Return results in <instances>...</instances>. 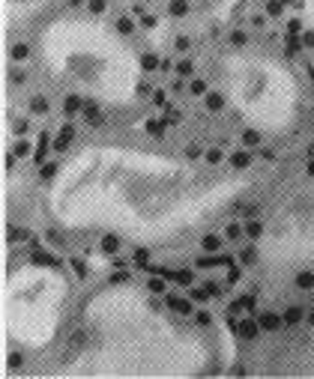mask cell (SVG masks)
<instances>
[{
	"label": "cell",
	"mask_w": 314,
	"mask_h": 379,
	"mask_svg": "<svg viewBox=\"0 0 314 379\" xmlns=\"http://www.w3.org/2000/svg\"><path fill=\"white\" fill-rule=\"evenodd\" d=\"M186 155H189V158H201V155H207V152H204V143H201V140H192V143L186 146Z\"/></svg>",
	"instance_id": "cell-27"
},
{
	"label": "cell",
	"mask_w": 314,
	"mask_h": 379,
	"mask_svg": "<svg viewBox=\"0 0 314 379\" xmlns=\"http://www.w3.org/2000/svg\"><path fill=\"white\" fill-rule=\"evenodd\" d=\"M204 105H207L210 111H222V108H225V99H222V93H207V96H204Z\"/></svg>",
	"instance_id": "cell-12"
},
{
	"label": "cell",
	"mask_w": 314,
	"mask_h": 379,
	"mask_svg": "<svg viewBox=\"0 0 314 379\" xmlns=\"http://www.w3.org/2000/svg\"><path fill=\"white\" fill-rule=\"evenodd\" d=\"M195 320H198V326H210V323H213L210 311H198V317H195Z\"/></svg>",
	"instance_id": "cell-46"
},
{
	"label": "cell",
	"mask_w": 314,
	"mask_h": 379,
	"mask_svg": "<svg viewBox=\"0 0 314 379\" xmlns=\"http://www.w3.org/2000/svg\"><path fill=\"white\" fill-rule=\"evenodd\" d=\"M27 57H30V45H27V42H18V45H12V60L24 63Z\"/></svg>",
	"instance_id": "cell-15"
},
{
	"label": "cell",
	"mask_w": 314,
	"mask_h": 379,
	"mask_svg": "<svg viewBox=\"0 0 314 379\" xmlns=\"http://www.w3.org/2000/svg\"><path fill=\"white\" fill-rule=\"evenodd\" d=\"M12 152H15V155H18V158H24V155H30V140H18V143H15V149H12Z\"/></svg>",
	"instance_id": "cell-32"
},
{
	"label": "cell",
	"mask_w": 314,
	"mask_h": 379,
	"mask_svg": "<svg viewBox=\"0 0 314 379\" xmlns=\"http://www.w3.org/2000/svg\"><path fill=\"white\" fill-rule=\"evenodd\" d=\"M237 332H240V338H246V341H255V338H258V332H261V323H258V320H243Z\"/></svg>",
	"instance_id": "cell-6"
},
{
	"label": "cell",
	"mask_w": 314,
	"mask_h": 379,
	"mask_svg": "<svg viewBox=\"0 0 314 379\" xmlns=\"http://www.w3.org/2000/svg\"><path fill=\"white\" fill-rule=\"evenodd\" d=\"M135 266L144 269V272H150V251H147V248H138V251H135Z\"/></svg>",
	"instance_id": "cell-17"
},
{
	"label": "cell",
	"mask_w": 314,
	"mask_h": 379,
	"mask_svg": "<svg viewBox=\"0 0 314 379\" xmlns=\"http://www.w3.org/2000/svg\"><path fill=\"white\" fill-rule=\"evenodd\" d=\"M168 12H171V18H183L189 12V3L186 0H171L168 3Z\"/></svg>",
	"instance_id": "cell-13"
},
{
	"label": "cell",
	"mask_w": 314,
	"mask_h": 379,
	"mask_svg": "<svg viewBox=\"0 0 314 379\" xmlns=\"http://www.w3.org/2000/svg\"><path fill=\"white\" fill-rule=\"evenodd\" d=\"M255 260H258V254H255V248H243V251H240V263H243V266H252Z\"/></svg>",
	"instance_id": "cell-30"
},
{
	"label": "cell",
	"mask_w": 314,
	"mask_h": 379,
	"mask_svg": "<svg viewBox=\"0 0 314 379\" xmlns=\"http://www.w3.org/2000/svg\"><path fill=\"white\" fill-rule=\"evenodd\" d=\"M24 81H27V75H24L21 69H15V72H12V84H24Z\"/></svg>",
	"instance_id": "cell-48"
},
{
	"label": "cell",
	"mask_w": 314,
	"mask_h": 379,
	"mask_svg": "<svg viewBox=\"0 0 314 379\" xmlns=\"http://www.w3.org/2000/svg\"><path fill=\"white\" fill-rule=\"evenodd\" d=\"M12 128H15V134H24V131H27V120H15Z\"/></svg>",
	"instance_id": "cell-49"
},
{
	"label": "cell",
	"mask_w": 314,
	"mask_h": 379,
	"mask_svg": "<svg viewBox=\"0 0 314 379\" xmlns=\"http://www.w3.org/2000/svg\"><path fill=\"white\" fill-rule=\"evenodd\" d=\"M300 51H303V42L297 39V33H291L288 36V57H297Z\"/></svg>",
	"instance_id": "cell-25"
},
{
	"label": "cell",
	"mask_w": 314,
	"mask_h": 379,
	"mask_svg": "<svg viewBox=\"0 0 314 379\" xmlns=\"http://www.w3.org/2000/svg\"><path fill=\"white\" fill-rule=\"evenodd\" d=\"M153 105H156V108H165V105H168L165 90H153Z\"/></svg>",
	"instance_id": "cell-37"
},
{
	"label": "cell",
	"mask_w": 314,
	"mask_h": 379,
	"mask_svg": "<svg viewBox=\"0 0 314 379\" xmlns=\"http://www.w3.org/2000/svg\"><path fill=\"white\" fill-rule=\"evenodd\" d=\"M303 314H306V311H303L300 305H291V308L285 311V323H288V326H297V323H303Z\"/></svg>",
	"instance_id": "cell-11"
},
{
	"label": "cell",
	"mask_w": 314,
	"mask_h": 379,
	"mask_svg": "<svg viewBox=\"0 0 314 379\" xmlns=\"http://www.w3.org/2000/svg\"><path fill=\"white\" fill-rule=\"evenodd\" d=\"M45 239H48L51 245H63V236H60L57 230H45Z\"/></svg>",
	"instance_id": "cell-44"
},
{
	"label": "cell",
	"mask_w": 314,
	"mask_h": 379,
	"mask_svg": "<svg viewBox=\"0 0 314 379\" xmlns=\"http://www.w3.org/2000/svg\"><path fill=\"white\" fill-rule=\"evenodd\" d=\"M288 30H291V33H300V30H303V21H300V18H294V21L288 24Z\"/></svg>",
	"instance_id": "cell-51"
},
{
	"label": "cell",
	"mask_w": 314,
	"mask_h": 379,
	"mask_svg": "<svg viewBox=\"0 0 314 379\" xmlns=\"http://www.w3.org/2000/svg\"><path fill=\"white\" fill-rule=\"evenodd\" d=\"M240 278H243V269H240L237 263H234V266H228V281H231V284H237Z\"/></svg>",
	"instance_id": "cell-39"
},
{
	"label": "cell",
	"mask_w": 314,
	"mask_h": 379,
	"mask_svg": "<svg viewBox=\"0 0 314 379\" xmlns=\"http://www.w3.org/2000/svg\"><path fill=\"white\" fill-rule=\"evenodd\" d=\"M189 299L192 302H207L210 299V290L207 287H189Z\"/></svg>",
	"instance_id": "cell-24"
},
{
	"label": "cell",
	"mask_w": 314,
	"mask_h": 379,
	"mask_svg": "<svg viewBox=\"0 0 314 379\" xmlns=\"http://www.w3.org/2000/svg\"><path fill=\"white\" fill-rule=\"evenodd\" d=\"M54 170H57V161H48V164H42V179H51V176H54Z\"/></svg>",
	"instance_id": "cell-43"
},
{
	"label": "cell",
	"mask_w": 314,
	"mask_h": 379,
	"mask_svg": "<svg viewBox=\"0 0 314 379\" xmlns=\"http://www.w3.org/2000/svg\"><path fill=\"white\" fill-rule=\"evenodd\" d=\"M129 281H132V275H129L126 269H120V272L114 275V284H129Z\"/></svg>",
	"instance_id": "cell-45"
},
{
	"label": "cell",
	"mask_w": 314,
	"mask_h": 379,
	"mask_svg": "<svg viewBox=\"0 0 314 379\" xmlns=\"http://www.w3.org/2000/svg\"><path fill=\"white\" fill-rule=\"evenodd\" d=\"M261 233H264V224L261 221H249L246 224V239H261Z\"/></svg>",
	"instance_id": "cell-23"
},
{
	"label": "cell",
	"mask_w": 314,
	"mask_h": 379,
	"mask_svg": "<svg viewBox=\"0 0 314 379\" xmlns=\"http://www.w3.org/2000/svg\"><path fill=\"white\" fill-rule=\"evenodd\" d=\"M309 155L314 158V143H309Z\"/></svg>",
	"instance_id": "cell-54"
},
{
	"label": "cell",
	"mask_w": 314,
	"mask_h": 379,
	"mask_svg": "<svg viewBox=\"0 0 314 379\" xmlns=\"http://www.w3.org/2000/svg\"><path fill=\"white\" fill-rule=\"evenodd\" d=\"M114 27H117V33H123V36H129V33H132V30H135V21H132V18H129V15H120V18H117V24H114Z\"/></svg>",
	"instance_id": "cell-14"
},
{
	"label": "cell",
	"mask_w": 314,
	"mask_h": 379,
	"mask_svg": "<svg viewBox=\"0 0 314 379\" xmlns=\"http://www.w3.org/2000/svg\"><path fill=\"white\" fill-rule=\"evenodd\" d=\"M84 123H87L90 128H99V126L108 123V117H105V111H99L96 105H84Z\"/></svg>",
	"instance_id": "cell-1"
},
{
	"label": "cell",
	"mask_w": 314,
	"mask_h": 379,
	"mask_svg": "<svg viewBox=\"0 0 314 379\" xmlns=\"http://www.w3.org/2000/svg\"><path fill=\"white\" fill-rule=\"evenodd\" d=\"M231 42H234V45H246V42H249L246 30H234V33H231Z\"/></svg>",
	"instance_id": "cell-41"
},
{
	"label": "cell",
	"mask_w": 314,
	"mask_h": 379,
	"mask_svg": "<svg viewBox=\"0 0 314 379\" xmlns=\"http://www.w3.org/2000/svg\"><path fill=\"white\" fill-rule=\"evenodd\" d=\"M189 45H192V42H189L186 36H180V39L174 42V48H177V51H189Z\"/></svg>",
	"instance_id": "cell-47"
},
{
	"label": "cell",
	"mask_w": 314,
	"mask_h": 379,
	"mask_svg": "<svg viewBox=\"0 0 314 379\" xmlns=\"http://www.w3.org/2000/svg\"><path fill=\"white\" fill-rule=\"evenodd\" d=\"M105 254H117L120 251V239L114 236V233H108V236H102V245H99Z\"/></svg>",
	"instance_id": "cell-10"
},
{
	"label": "cell",
	"mask_w": 314,
	"mask_h": 379,
	"mask_svg": "<svg viewBox=\"0 0 314 379\" xmlns=\"http://www.w3.org/2000/svg\"><path fill=\"white\" fill-rule=\"evenodd\" d=\"M240 140H243V146H258V143H261V134H258L255 128H246Z\"/></svg>",
	"instance_id": "cell-22"
},
{
	"label": "cell",
	"mask_w": 314,
	"mask_h": 379,
	"mask_svg": "<svg viewBox=\"0 0 314 379\" xmlns=\"http://www.w3.org/2000/svg\"><path fill=\"white\" fill-rule=\"evenodd\" d=\"M165 123H168V126H180V123H183V111H177V108H168V117H165Z\"/></svg>",
	"instance_id": "cell-29"
},
{
	"label": "cell",
	"mask_w": 314,
	"mask_h": 379,
	"mask_svg": "<svg viewBox=\"0 0 314 379\" xmlns=\"http://www.w3.org/2000/svg\"><path fill=\"white\" fill-rule=\"evenodd\" d=\"M105 9H108V0H90V12L93 15H105Z\"/></svg>",
	"instance_id": "cell-34"
},
{
	"label": "cell",
	"mask_w": 314,
	"mask_h": 379,
	"mask_svg": "<svg viewBox=\"0 0 314 379\" xmlns=\"http://www.w3.org/2000/svg\"><path fill=\"white\" fill-rule=\"evenodd\" d=\"M69 266H72V272H75L78 278H84V275H87V269H84V260H78V257H72V260H69Z\"/></svg>",
	"instance_id": "cell-33"
},
{
	"label": "cell",
	"mask_w": 314,
	"mask_h": 379,
	"mask_svg": "<svg viewBox=\"0 0 314 379\" xmlns=\"http://www.w3.org/2000/svg\"><path fill=\"white\" fill-rule=\"evenodd\" d=\"M282 6H285V0H270V3H267V15H270V18L282 15Z\"/></svg>",
	"instance_id": "cell-31"
},
{
	"label": "cell",
	"mask_w": 314,
	"mask_h": 379,
	"mask_svg": "<svg viewBox=\"0 0 314 379\" xmlns=\"http://www.w3.org/2000/svg\"><path fill=\"white\" fill-rule=\"evenodd\" d=\"M309 323H312V326H314V311H312V314H309Z\"/></svg>",
	"instance_id": "cell-55"
},
{
	"label": "cell",
	"mask_w": 314,
	"mask_h": 379,
	"mask_svg": "<svg viewBox=\"0 0 314 379\" xmlns=\"http://www.w3.org/2000/svg\"><path fill=\"white\" fill-rule=\"evenodd\" d=\"M168 308L177 314H192V299H180V296H168Z\"/></svg>",
	"instance_id": "cell-7"
},
{
	"label": "cell",
	"mask_w": 314,
	"mask_h": 379,
	"mask_svg": "<svg viewBox=\"0 0 314 379\" xmlns=\"http://www.w3.org/2000/svg\"><path fill=\"white\" fill-rule=\"evenodd\" d=\"M30 114H39V117H42V114H48V99H45L42 93L30 99Z\"/></svg>",
	"instance_id": "cell-9"
},
{
	"label": "cell",
	"mask_w": 314,
	"mask_h": 379,
	"mask_svg": "<svg viewBox=\"0 0 314 379\" xmlns=\"http://www.w3.org/2000/svg\"><path fill=\"white\" fill-rule=\"evenodd\" d=\"M258 323H261V329L276 332V329L285 323V317H279V314H273V311H264V314H258Z\"/></svg>",
	"instance_id": "cell-4"
},
{
	"label": "cell",
	"mask_w": 314,
	"mask_h": 379,
	"mask_svg": "<svg viewBox=\"0 0 314 379\" xmlns=\"http://www.w3.org/2000/svg\"><path fill=\"white\" fill-rule=\"evenodd\" d=\"M222 158H225V143L207 149V161H210V164H222Z\"/></svg>",
	"instance_id": "cell-16"
},
{
	"label": "cell",
	"mask_w": 314,
	"mask_h": 379,
	"mask_svg": "<svg viewBox=\"0 0 314 379\" xmlns=\"http://www.w3.org/2000/svg\"><path fill=\"white\" fill-rule=\"evenodd\" d=\"M222 245H225V236H219V233H207V236L201 239V248H204L207 254H219Z\"/></svg>",
	"instance_id": "cell-3"
},
{
	"label": "cell",
	"mask_w": 314,
	"mask_h": 379,
	"mask_svg": "<svg viewBox=\"0 0 314 379\" xmlns=\"http://www.w3.org/2000/svg\"><path fill=\"white\" fill-rule=\"evenodd\" d=\"M189 90H192V96H207V84H204L201 78H198V81H192V87H189Z\"/></svg>",
	"instance_id": "cell-36"
},
{
	"label": "cell",
	"mask_w": 314,
	"mask_h": 379,
	"mask_svg": "<svg viewBox=\"0 0 314 379\" xmlns=\"http://www.w3.org/2000/svg\"><path fill=\"white\" fill-rule=\"evenodd\" d=\"M165 281H168V278H162V275H159V278H150V281H147V290H150V293H156V296H162V293L168 290V287H165Z\"/></svg>",
	"instance_id": "cell-21"
},
{
	"label": "cell",
	"mask_w": 314,
	"mask_h": 379,
	"mask_svg": "<svg viewBox=\"0 0 314 379\" xmlns=\"http://www.w3.org/2000/svg\"><path fill=\"white\" fill-rule=\"evenodd\" d=\"M141 27H144V30H156V27H159V18H156V15H144V18H141Z\"/></svg>",
	"instance_id": "cell-35"
},
{
	"label": "cell",
	"mask_w": 314,
	"mask_h": 379,
	"mask_svg": "<svg viewBox=\"0 0 314 379\" xmlns=\"http://www.w3.org/2000/svg\"><path fill=\"white\" fill-rule=\"evenodd\" d=\"M9 368H21V356L18 353H9Z\"/></svg>",
	"instance_id": "cell-52"
},
{
	"label": "cell",
	"mask_w": 314,
	"mask_h": 379,
	"mask_svg": "<svg viewBox=\"0 0 314 379\" xmlns=\"http://www.w3.org/2000/svg\"><path fill=\"white\" fill-rule=\"evenodd\" d=\"M231 164H234L237 170H246V167H252V155H249V152H237V155L231 158Z\"/></svg>",
	"instance_id": "cell-20"
},
{
	"label": "cell",
	"mask_w": 314,
	"mask_h": 379,
	"mask_svg": "<svg viewBox=\"0 0 314 379\" xmlns=\"http://www.w3.org/2000/svg\"><path fill=\"white\" fill-rule=\"evenodd\" d=\"M165 126H168V123H165V120H156V117H150V120H147V126H144V128H147V131H150V134H156V137H159V134H162V131H165Z\"/></svg>",
	"instance_id": "cell-18"
},
{
	"label": "cell",
	"mask_w": 314,
	"mask_h": 379,
	"mask_svg": "<svg viewBox=\"0 0 314 379\" xmlns=\"http://www.w3.org/2000/svg\"><path fill=\"white\" fill-rule=\"evenodd\" d=\"M294 287H297V290H303V293L314 290V272H312V269L297 272V275H294Z\"/></svg>",
	"instance_id": "cell-5"
},
{
	"label": "cell",
	"mask_w": 314,
	"mask_h": 379,
	"mask_svg": "<svg viewBox=\"0 0 314 379\" xmlns=\"http://www.w3.org/2000/svg\"><path fill=\"white\" fill-rule=\"evenodd\" d=\"M72 137H75V126H72V123H66V126L57 131V137H54V143H51V146H54L57 152H63V149H69Z\"/></svg>",
	"instance_id": "cell-2"
},
{
	"label": "cell",
	"mask_w": 314,
	"mask_h": 379,
	"mask_svg": "<svg viewBox=\"0 0 314 379\" xmlns=\"http://www.w3.org/2000/svg\"><path fill=\"white\" fill-rule=\"evenodd\" d=\"M195 72V66L189 63V60H183V63H177V75H192Z\"/></svg>",
	"instance_id": "cell-42"
},
{
	"label": "cell",
	"mask_w": 314,
	"mask_h": 379,
	"mask_svg": "<svg viewBox=\"0 0 314 379\" xmlns=\"http://www.w3.org/2000/svg\"><path fill=\"white\" fill-rule=\"evenodd\" d=\"M48 140H51V137H48V131H42V134H39V140H36V152H33V158H36V161H42V155H45V149H48Z\"/></svg>",
	"instance_id": "cell-19"
},
{
	"label": "cell",
	"mask_w": 314,
	"mask_h": 379,
	"mask_svg": "<svg viewBox=\"0 0 314 379\" xmlns=\"http://www.w3.org/2000/svg\"><path fill=\"white\" fill-rule=\"evenodd\" d=\"M141 66H144L147 72H153V69L159 66V57H156L153 51H147V54H141Z\"/></svg>",
	"instance_id": "cell-26"
},
{
	"label": "cell",
	"mask_w": 314,
	"mask_h": 379,
	"mask_svg": "<svg viewBox=\"0 0 314 379\" xmlns=\"http://www.w3.org/2000/svg\"><path fill=\"white\" fill-rule=\"evenodd\" d=\"M15 158H18V155H15V152H9V155L3 158V167H6V170H12V167H15Z\"/></svg>",
	"instance_id": "cell-50"
},
{
	"label": "cell",
	"mask_w": 314,
	"mask_h": 379,
	"mask_svg": "<svg viewBox=\"0 0 314 379\" xmlns=\"http://www.w3.org/2000/svg\"><path fill=\"white\" fill-rule=\"evenodd\" d=\"M207 290H210V296H213V299H222V296H225V287H222V284H216V281H210V284H207Z\"/></svg>",
	"instance_id": "cell-40"
},
{
	"label": "cell",
	"mask_w": 314,
	"mask_h": 379,
	"mask_svg": "<svg viewBox=\"0 0 314 379\" xmlns=\"http://www.w3.org/2000/svg\"><path fill=\"white\" fill-rule=\"evenodd\" d=\"M174 284L189 287V284H192V272H189V269H177V272H174Z\"/></svg>",
	"instance_id": "cell-28"
},
{
	"label": "cell",
	"mask_w": 314,
	"mask_h": 379,
	"mask_svg": "<svg viewBox=\"0 0 314 379\" xmlns=\"http://www.w3.org/2000/svg\"><path fill=\"white\" fill-rule=\"evenodd\" d=\"M63 111H66V117H75L78 111H84V99H78V96H66V99H63Z\"/></svg>",
	"instance_id": "cell-8"
},
{
	"label": "cell",
	"mask_w": 314,
	"mask_h": 379,
	"mask_svg": "<svg viewBox=\"0 0 314 379\" xmlns=\"http://www.w3.org/2000/svg\"><path fill=\"white\" fill-rule=\"evenodd\" d=\"M240 236H243L240 224H228V227H225V239H240Z\"/></svg>",
	"instance_id": "cell-38"
},
{
	"label": "cell",
	"mask_w": 314,
	"mask_h": 379,
	"mask_svg": "<svg viewBox=\"0 0 314 379\" xmlns=\"http://www.w3.org/2000/svg\"><path fill=\"white\" fill-rule=\"evenodd\" d=\"M306 173H309V176H314V158H309V167H306Z\"/></svg>",
	"instance_id": "cell-53"
}]
</instances>
